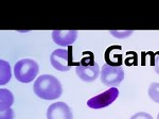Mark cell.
<instances>
[{"mask_svg":"<svg viewBox=\"0 0 159 119\" xmlns=\"http://www.w3.org/2000/svg\"><path fill=\"white\" fill-rule=\"evenodd\" d=\"M125 65H126V66H137L138 65L137 53L134 52V51H129V52H126Z\"/></svg>","mask_w":159,"mask_h":119,"instance_id":"5bb4252c","label":"cell"},{"mask_svg":"<svg viewBox=\"0 0 159 119\" xmlns=\"http://www.w3.org/2000/svg\"><path fill=\"white\" fill-rule=\"evenodd\" d=\"M117 50H122L121 46H110L105 50L104 59L107 65L114 66V67H120L123 64V54L117 53Z\"/></svg>","mask_w":159,"mask_h":119,"instance_id":"9c48e42d","label":"cell"},{"mask_svg":"<svg viewBox=\"0 0 159 119\" xmlns=\"http://www.w3.org/2000/svg\"><path fill=\"white\" fill-rule=\"evenodd\" d=\"M47 119H73V114L65 102H55L48 107Z\"/></svg>","mask_w":159,"mask_h":119,"instance_id":"8992f818","label":"cell"},{"mask_svg":"<svg viewBox=\"0 0 159 119\" xmlns=\"http://www.w3.org/2000/svg\"><path fill=\"white\" fill-rule=\"evenodd\" d=\"M78 38L76 30H54L52 32V40L55 44L64 47H69Z\"/></svg>","mask_w":159,"mask_h":119,"instance_id":"52a82bcc","label":"cell"},{"mask_svg":"<svg viewBox=\"0 0 159 119\" xmlns=\"http://www.w3.org/2000/svg\"><path fill=\"white\" fill-rule=\"evenodd\" d=\"M157 119H159V113H158V115H157Z\"/></svg>","mask_w":159,"mask_h":119,"instance_id":"d6986e66","label":"cell"},{"mask_svg":"<svg viewBox=\"0 0 159 119\" xmlns=\"http://www.w3.org/2000/svg\"><path fill=\"white\" fill-rule=\"evenodd\" d=\"M0 113H1L0 119H14L15 117V113L11 107L6 108V110H0Z\"/></svg>","mask_w":159,"mask_h":119,"instance_id":"2e32d148","label":"cell"},{"mask_svg":"<svg viewBox=\"0 0 159 119\" xmlns=\"http://www.w3.org/2000/svg\"><path fill=\"white\" fill-rule=\"evenodd\" d=\"M110 34H112L114 37H117V38H125V37H129V35H132L134 33L133 30H129V31H114V30H110L109 31Z\"/></svg>","mask_w":159,"mask_h":119,"instance_id":"9a60e30c","label":"cell"},{"mask_svg":"<svg viewBox=\"0 0 159 119\" xmlns=\"http://www.w3.org/2000/svg\"><path fill=\"white\" fill-rule=\"evenodd\" d=\"M39 66L34 60L22 59L15 64L14 74L15 78L21 83H30L36 78Z\"/></svg>","mask_w":159,"mask_h":119,"instance_id":"7a4b0ae2","label":"cell"},{"mask_svg":"<svg viewBox=\"0 0 159 119\" xmlns=\"http://www.w3.org/2000/svg\"><path fill=\"white\" fill-rule=\"evenodd\" d=\"M14 103V96L9 89L2 88L0 90V110L10 108Z\"/></svg>","mask_w":159,"mask_h":119,"instance_id":"30bf717a","label":"cell"},{"mask_svg":"<svg viewBox=\"0 0 159 119\" xmlns=\"http://www.w3.org/2000/svg\"><path fill=\"white\" fill-rule=\"evenodd\" d=\"M154 70L159 74V51L154 53Z\"/></svg>","mask_w":159,"mask_h":119,"instance_id":"ac0fdd59","label":"cell"},{"mask_svg":"<svg viewBox=\"0 0 159 119\" xmlns=\"http://www.w3.org/2000/svg\"><path fill=\"white\" fill-rule=\"evenodd\" d=\"M75 72L78 77L84 82H92L97 80L100 76L99 64L96 63L92 66H76Z\"/></svg>","mask_w":159,"mask_h":119,"instance_id":"ba28073f","label":"cell"},{"mask_svg":"<svg viewBox=\"0 0 159 119\" xmlns=\"http://www.w3.org/2000/svg\"><path fill=\"white\" fill-rule=\"evenodd\" d=\"M118 96H119V90L117 87H110L109 89L105 90L102 94L90 98L87 101V105L92 110H100V108L107 107L108 105L115 102Z\"/></svg>","mask_w":159,"mask_h":119,"instance_id":"5b68a950","label":"cell"},{"mask_svg":"<svg viewBox=\"0 0 159 119\" xmlns=\"http://www.w3.org/2000/svg\"><path fill=\"white\" fill-rule=\"evenodd\" d=\"M101 81L106 86L116 87L118 86L124 79V69L122 66L114 67L104 64L101 69Z\"/></svg>","mask_w":159,"mask_h":119,"instance_id":"277c9868","label":"cell"},{"mask_svg":"<svg viewBox=\"0 0 159 119\" xmlns=\"http://www.w3.org/2000/svg\"><path fill=\"white\" fill-rule=\"evenodd\" d=\"M148 97H150L154 102L159 103V83L153 82V83L150 85V87H148Z\"/></svg>","mask_w":159,"mask_h":119,"instance_id":"4fadbf2b","label":"cell"},{"mask_svg":"<svg viewBox=\"0 0 159 119\" xmlns=\"http://www.w3.org/2000/svg\"><path fill=\"white\" fill-rule=\"evenodd\" d=\"M1 85L7 84L11 79V70H10V64L4 60H1Z\"/></svg>","mask_w":159,"mask_h":119,"instance_id":"8fae6325","label":"cell"},{"mask_svg":"<svg viewBox=\"0 0 159 119\" xmlns=\"http://www.w3.org/2000/svg\"><path fill=\"white\" fill-rule=\"evenodd\" d=\"M130 119H153V117L148 113L139 112V113H136L135 115H133Z\"/></svg>","mask_w":159,"mask_h":119,"instance_id":"e0dca14e","label":"cell"},{"mask_svg":"<svg viewBox=\"0 0 159 119\" xmlns=\"http://www.w3.org/2000/svg\"><path fill=\"white\" fill-rule=\"evenodd\" d=\"M72 46L67 49H56L51 53L50 62L56 70L69 71L72 66H79V62H74L72 58Z\"/></svg>","mask_w":159,"mask_h":119,"instance_id":"3957f363","label":"cell"},{"mask_svg":"<svg viewBox=\"0 0 159 119\" xmlns=\"http://www.w3.org/2000/svg\"><path fill=\"white\" fill-rule=\"evenodd\" d=\"M33 90L38 98L43 100H55L63 94V87L57 78L52 74H42L33 85Z\"/></svg>","mask_w":159,"mask_h":119,"instance_id":"6da1fadb","label":"cell"},{"mask_svg":"<svg viewBox=\"0 0 159 119\" xmlns=\"http://www.w3.org/2000/svg\"><path fill=\"white\" fill-rule=\"evenodd\" d=\"M96 63L97 62L94 61L93 53L90 52V51H85V52H83V58H82L81 61L79 62V65H81V66H92Z\"/></svg>","mask_w":159,"mask_h":119,"instance_id":"7c38bea8","label":"cell"}]
</instances>
